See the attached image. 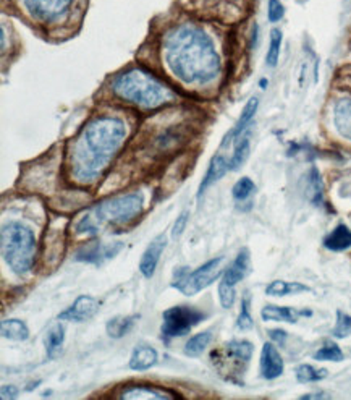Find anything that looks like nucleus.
<instances>
[{
    "label": "nucleus",
    "mask_w": 351,
    "mask_h": 400,
    "mask_svg": "<svg viewBox=\"0 0 351 400\" xmlns=\"http://www.w3.org/2000/svg\"><path fill=\"white\" fill-rule=\"evenodd\" d=\"M165 245H167V238H165L164 233H160V235H157L154 240L147 245L146 251L143 253L141 261H139V271H141V274L146 279L154 276L157 264H159L160 255H162V251H164Z\"/></svg>",
    "instance_id": "obj_15"
},
{
    "label": "nucleus",
    "mask_w": 351,
    "mask_h": 400,
    "mask_svg": "<svg viewBox=\"0 0 351 400\" xmlns=\"http://www.w3.org/2000/svg\"><path fill=\"white\" fill-rule=\"evenodd\" d=\"M178 397V394L170 392L167 389L156 388V386H130V388H125L123 392L119 395V399L127 400H172Z\"/></svg>",
    "instance_id": "obj_17"
},
{
    "label": "nucleus",
    "mask_w": 351,
    "mask_h": 400,
    "mask_svg": "<svg viewBox=\"0 0 351 400\" xmlns=\"http://www.w3.org/2000/svg\"><path fill=\"white\" fill-rule=\"evenodd\" d=\"M222 256H217V258H213L210 261L195 269V271H191L190 268L175 269L172 287L186 296L196 295L197 292H201L202 289L213 284L215 279L222 274V269H220L222 268Z\"/></svg>",
    "instance_id": "obj_7"
},
{
    "label": "nucleus",
    "mask_w": 351,
    "mask_h": 400,
    "mask_svg": "<svg viewBox=\"0 0 351 400\" xmlns=\"http://www.w3.org/2000/svg\"><path fill=\"white\" fill-rule=\"evenodd\" d=\"M282 43H283V33L278 28H274L271 31V41H269V49L265 54V64L269 67H277L278 58H280L282 51Z\"/></svg>",
    "instance_id": "obj_30"
},
{
    "label": "nucleus",
    "mask_w": 351,
    "mask_h": 400,
    "mask_svg": "<svg viewBox=\"0 0 351 400\" xmlns=\"http://www.w3.org/2000/svg\"><path fill=\"white\" fill-rule=\"evenodd\" d=\"M210 342H213V332H201V334H196L188 340L186 345H184V353L190 355V357H199L209 347Z\"/></svg>",
    "instance_id": "obj_27"
},
{
    "label": "nucleus",
    "mask_w": 351,
    "mask_h": 400,
    "mask_svg": "<svg viewBox=\"0 0 351 400\" xmlns=\"http://www.w3.org/2000/svg\"><path fill=\"white\" fill-rule=\"evenodd\" d=\"M332 336L337 339H346L351 336V316L343 311H337V322L332 329Z\"/></svg>",
    "instance_id": "obj_33"
},
{
    "label": "nucleus",
    "mask_w": 351,
    "mask_h": 400,
    "mask_svg": "<svg viewBox=\"0 0 351 400\" xmlns=\"http://www.w3.org/2000/svg\"><path fill=\"white\" fill-rule=\"evenodd\" d=\"M328 375L327 370L324 368H314L313 365H300L295 370V376L298 383L308 384V383H317V381L326 379Z\"/></svg>",
    "instance_id": "obj_29"
},
{
    "label": "nucleus",
    "mask_w": 351,
    "mask_h": 400,
    "mask_svg": "<svg viewBox=\"0 0 351 400\" xmlns=\"http://www.w3.org/2000/svg\"><path fill=\"white\" fill-rule=\"evenodd\" d=\"M121 248H123V244H121V242L109 245L96 242V244L81 246V248L76 251V261L96 264V266H99V264L114 259L115 256L120 253Z\"/></svg>",
    "instance_id": "obj_10"
},
{
    "label": "nucleus",
    "mask_w": 351,
    "mask_h": 400,
    "mask_svg": "<svg viewBox=\"0 0 351 400\" xmlns=\"http://www.w3.org/2000/svg\"><path fill=\"white\" fill-rule=\"evenodd\" d=\"M165 62L172 73L188 84L210 83L220 71L213 39L195 25L178 26L167 36Z\"/></svg>",
    "instance_id": "obj_1"
},
{
    "label": "nucleus",
    "mask_w": 351,
    "mask_h": 400,
    "mask_svg": "<svg viewBox=\"0 0 351 400\" xmlns=\"http://www.w3.org/2000/svg\"><path fill=\"white\" fill-rule=\"evenodd\" d=\"M324 246L328 251H346L351 248V231L345 224L337 226L328 235L324 238Z\"/></svg>",
    "instance_id": "obj_22"
},
{
    "label": "nucleus",
    "mask_w": 351,
    "mask_h": 400,
    "mask_svg": "<svg viewBox=\"0 0 351 400\" xmlns=\"http://www.w3.org/2000/svg\"><path fill=\"white\" fill-rule=\"evenodd\" d=\"M301 316H313L311 309H296L291 307H278V305H267L261 311L264 321H280L295 325Z\"/></svg>",
    "instance_id": "obj_18"
},
{
    "label": "nucleus",
    "mask_w": 351,
    "mask_h": 400,
    "mask_svg": "<svg viewBox=\"0 0 351 400\" xmlns=\"http://www.w3.org/2000/svg\"><path fill=\"white\" fill-rule=\"evenodd\" d=\"M308 198L314 204H321L324 198L322 177L316 167H311L308 174Z\"/></svg>",
    "instance_id": "obj_28"
},
{
    "label": "nucleus",
    "mask_w": 351,
    "mask_h": 400,
    "mask_svg": "<svg viewBox=\"0 0 351 400\" xmlns=\"http://www.w3.org/2000/svg\"><path fill=\"white\" fill-rule=\"evenodd\" d=\"M324 397H326V394L317 392V394H304L301 399H324Z\"/></svg>",
    "instance_id": "obj_40"
},
{
    "label": "nucleus",
    "mask_w": 351,
    "mask_h": 400,
    "mask_svg": "<svg viewBox=\"0 0 351 400\" xmlns=\"http://www.w3.org/2000/svg\"><path fill=\"white\" fill-rule=\"evenodd\" d=\"M138 316H117L107 321L106 331L112 339H121L125 334H128L133 329Z\"/></svg>",
    "instance_id": "obj_26"
},
{
    "label": "nucleus",
    "mask_w": 351,
    "mask_h": 400,
    "mask_svg": "<svg viewBox=\"0 0 351 400\" xmlns=\"http://www.w3.org/2000/svg\"><path fill=\"white\" fill-rule=\"evenodd\" d=\"M285 16V7L280 0H269L267 2V20L271 23H278Z\"/></svg>",
    "instance_id": "obj_35"
},
{
    "label": "nucleus",
    "mask_w": 351,
    "mask_h": 400,
    "mask_svg": "<svg viewBox=\"0 0 351 400\" xmlns=\"http://www.w3.org/2000/svg\"><path fill=\"white\" fill-rule=\"evenodd\" d=\"M71 0H25L28 12L44 23H52L69 10Z\"/></svg>",
    "instance_id": "obj_11"
},
{
    "label": "nucleus",
    "mask_w": 351,
    "mask_h": 400,
    "mask_svg": "<svg viewBox=\"0 0 351 400\" xmlns=\"http://www.w3.org/2000/svg\"><path fill=\"white\" fill-rule=\"evenodd\" d=\"M251 134H253V130L250 127L233 141L232 154L228 156V167H230V170H238L246 163L251 150Z\"/></svg>",
    "instance_id": "obj_20"
},
{
    "label": "nucleus",
    "mask_w": 351,
    "mask_h": 400,
    "mask_svg": "<svg viewBox=\"0 0 351 400\" xmlns=\"http://www.w3.org/2000/svg\"><path fill=\"white\" fill-rule=\"evenodd\" d=\"M228 170H230V167H228V156H223L222 152L219 151L217 154L210 159L208 172H206L199 188H197V200H201L202 195H204V191L208 190L213 183L219 182V180L228 172Z\"/></svg>",
    "instance_id": "obj_19"
},
{
    "label": "nucleus",
    "mask_w": 351,
    "mask_h": 400,
    "mask_svg": "<svg viewBox=\"0 0 351 400\" xmlns=\"http://www.w3.org/2000/svg\"><path fill=\"white\" fill-rule=\"evenodd\" d=\"M204 318V313L193 307H186V305L165 309L162 314V339L170 342L177 337L186 336Z\"/></svg>",
    "instance_id": "obj_8"
},
{
    "label": "nucleus",
    "mask_w": 351,
    "mask_h": 400,
    "mask_svg": "<svg viewBox=\"0 0 351 400\" xmlns=\"http://www.w3.org/2000/svg\"><path fill=\"white\" fill-rule=\"evenodd\" d=\"M269 337H271L272 342L283 345L287 340V332L282 331V329H271L269 331Z\"/></svg>",
    "instance_id": "obj_37"
},
{
    "label": "nucleus",
    "mask_w": 351,
    "mask_h": 400,
    "mask_svg": "<svg viewBox=\"0 0 351 400\" xmlns=\"http://www.w3.org/2000/svg\"><path fill=\"white\" fill-rule=\"evenodd\" d=\"M250 269H251L250 250L241 248L240 253L237 255V258L233 259V263L228 266L227 271L223 272V277L219 285V300L220 305H222L225 309H230L233 307L237 298L235 287L238 282H241L243 279L247 276Z\"/></svg>",
    "instance_id": "obj_9"
},
{
    "label": "nucleus",
    "mask_w": 351,
    "mask_h": 400,
    "mask_svg": "<svg viewBox=\"0 0 351 400\" xmlns=\"http://www.w3.org/2000/svg\"><path fill=\"white\" fill-rule=\"evenodd\" d=\"M334 127L341 138L351 143V94H343L335 101Z\"/></svg>",
    "instance_id": "obj_16"
},
{
    "label": "nucleus",
    "mask_w": 351,
    "mask_h": 400,
    "mask_svg": "<svg viewBox=\"0 0 351 400\" xmlns=\"http://www.w3.org/2000/svg\"><path fill=\"white\" fill-rule=\"evenodd\" d=\"M64 342H65V327L62 325H53L46 336L47 358L52 360L58 357L62 352V347H64Z\"/></svg>",
    "instance_id": "obj_24"
},
{
    "label": "nucleus",
    "mask_w": 351,
    "mask_h": 400,
    "mask_svg": "<svg viewBox=\"0 0 351 400\" xmlns=\"http://www.w3.org/2000/svg\"><path fill=\"white\" fill-rule=\"evenodd\" d=\"M101 302L91 295H81L75 300L73 305L58 314V319L70 322H84L91 319L99 311Z\"/></svg>",
    "instance_id": "obj_12"
},
{
    "label": "nucleus",
    "mask_w": 351,
    "mask_h": 400,
    "mask_svg": "<svg viewBox=\"0 0 351 400\" xmlns=\"http://www.w3.org/2000/svg\"><path fill=\"white\" fill-rule=\"evenodd\" d=\"M114 93L134 106L156 109L172 99V91L156 76L143 69H132L114 82Z\"/></svg>",
    "instance_id": "obj_4"
},
{
    "label": "nucleus",
    "mask_w": 351,
    "mask_h": 400,
    "mask_svg": "<svg viewBox=\"0 0 351 400\" xmlns=\"http://www.w3.org/2000/svg\"><path fill=\"white\" fill-rule=\"evenodd\" d=\"M345 355L341 352V349L337 345L335 342H332V340H328L322 345L321 349L317 350L316 353H314V360H317V362H343Z\"/></svg>",
    "instance_id": "obj_31"
},
{
    "label": "nucleus",
    "mask_w": 351,
    "mask_h": 400,
    "mask_svg": "<svg viewBox=\"0 0 351 400\" xmlns=\"http://www.w3.org/2000/svg\"><path fill=\"white\" fill-rule=\"evenodd\" d=\"M253 344L247 340H232L213 352L210 360L220 376L232 383H240L253 357Z\"/></svg>",
    "instance_id": "obj_6"
},
{
    "label": "nucleus",
    "mask_w": 351,
    "mask_h": 400,
    "mask_svg": "<svg viewBox=\"0 0 351 400\" xmlns=\"http://www.w3.org/2000/svg\"><path fill=\"white\" fill-rule=\"evenodd\" d=\"M18 395V389L15 386H3L2 388V392H0V397L3 400L5 399H15Z\"/></svg>",
    "instance_id": "obj_38"
},
{
    "label": "nucleus",
    "mask_w": 351,
    "mask_h": 400,
    "mask_svg": "<svg viewBox=\"0 0 351 400\" xmlns=\"http://www.w3.org/2000/svg\"><path fill=\"white\" fill-rule=\"evenodd\" d=\"M253 326H254V322H253V316H251L250 298L246 296V298L241 300V308L237 319V327L240 331H250V329H253Z\"/></svg>",
    "instance_id": "obj_34"
},
{
    "label": "nucleus",
    "mask_w": 351,
    "mask_h": 400,
    "mask_svg": "<svg viewBox=\"0 0 351 400\" xmlns=\"http://www.w3.org/2000/svg\"><path fill=\"white\" fill-rule=\"evenodd\" d=\"M254 191H256V185L250 177H241L232 188V195L237 201H246Z\"/></svg>",
    "instance_id": "obj_32"
},
{
    "label": "nucleus",
    "mask_w": 351,
    "mask_h": 400,
    "mask_svg": "<svg viewBox=\"0 0 351 400\" xmlns=\"http://www.w3.org/2000/svg\"><path fill=\"white\" fill-rule=\"evenodd\" d=\"M267 86V82H265V80H263V82H261V88H265Z\"/></svg>",
    "instance_id": "obj_42"
},
{
    "label": "nucleus",
    "mask_w": 351,
    "mask_h": 400,
    "mask_svg": "<svg viewBox=\"0 0 351 400\" xmlns=\"http://www.w3.org/2000/svg\"><path fill=\"white\" fill-rule=\"evenodd\" d=\"M3 261L15 274H26L33 268L36 238L29 227L21 222H8L0 233Z\"/></svg>",
    "instance_id": "obj_5"
},
{
    "label": "nucleus",
    "mask_w": 351,
    "mask_h": 400,
    "mask_svg": "<svg viewBox=\"0 0 351 400\" xmlns=\"http://www.w3.org/2000/svg\"><path fill=\"white\" fill-rule=\"evenodd\" d=\"M258 107H259L258 97L254 96V97L247 99V102L245 104V107H243L241 115H240V119H238V122L233 125V128L230 130V132L225 134L222 145H220V151L227 150L228 146H232L233 141H235V139L240 137L243 132H246V130L251 127V122H253L256 112H258Z\"/></svg>",
    "instance_id": "obj_14"
},
{
    "label": "nucleus",
    "mask_w": 351,
    "mask_h": 400,
    "mask_svg": "<svg viewBox=\"0 0 351 400\" xmlns=\"http://www.w3.org/2000/svg\"><path fill=\"white\" fill-rule=\"evenodd\" d=\"M0 38H2V51H5V33H3V30H0Z\"/></svg>",
    "instance_id": "obj_41"
},
{
    "label": "nucleus",
    "mask_w": 351,
    "mask_h": 400,
    "mask_svg": "<svg viewBox=\"0 0 351 400\" xmlns=\"http://www.w3.org/2000/svg\"><path fill=\"white\" fill-rule=\"evenodd\" d=\"M258 38H259V28H258V25H254L253 33H251V47H256V44H258Z\"/></svg>",
    "instance_id": "obj_39"
},
{
    "label": "nucleus",
    "mask_w": 351,
    "mask_h": 400,
    "mask_svg": "<svg viewBox=\"0 0 351 400\" xmlns=\"http://www.w3.org/2000/svg\"><path fill=\"white\" fill-rule=\"evenodd\" d=\"M188 219H190V214L188 213H182L177 217V221L173 224V228H172V235L173 237H180L184 231V227H186L188 224Z\"/></svg>",
    "instance_id": "obj_36"
},
{
    "label": "nucleus",
    "mask_w": 351,
    "mask_h": 400,
    "mask_svg": "<svg viewBox=\"0 0 351 400\" xmlns=\"http://www.w3.org/2000/svg\"><path fill=\"white\" fill-rule=\"evenodd\" d=\"M127 138V125L115 117H99L81 130L71 148L70 165L81 183L96 180L109 167Z\"/></svg>",
    "instance_id": "obj_2"
},
{
    "label": "nucleus",
    "mask_w": 351,
    "mask_h": 400,
    "mask_svg": "<svg viewBox=\"0 0 351 400\" xmlns=\"http://www.w3.org/2000/svg\"><path fill=\"white\" fill-rule=\"evenodd\" d=\"M259 370L261 376L269 381L277 379V377H280L283 375V370H285L283 358L272 342H265L263 345L259 360Z\"/></svg>",
    "instance_id": "obj_13"
},
{
    "label": "nucleus",
    "mask_w": 351,
    "mask_h": 400,
    "mask_svg": "<svg viewBox=\"0 0 351 400\" xmlns=\"http://www.w3.org/2000/svg\"><path fill=\"white\" fill-rule=\"evenodd\" d=\"M0 332L3 339L8 340H26L29 337V329L21 319H3L0 325Z\"/></svg>",
    "instance_id": "obj_23"
},
{
    "label": "nucleus",
    "mask_w": 351,
    "mask_h": 400,
    "mask_svg": "<svg viewBox=\"0 0 351 400\" xmlns=\"http://www.w3.org/2000/svg\"><path fill=\"white\" fill-rule=\"evenodd\" d=\"M309 287L300 282H287V281H274L265 287V294L271 296H287V295H296L308 292Z\"/></svg>",
    "instance_id": "obj_25"
},
{
    "label": "nucleus",
    "mask_w": 351,
    "mask_h": 400,
    "mask_svg": "<svg viewBox=\"0 0 351 400\" xmlns=\"http://www.w3.org/2000/svg\"><path fill=\"white\" fill-rule=\"evenodd\" d=\"M157 363V352L151 345L139 344L130 357V368L133 371H146Z\"/></svg>",
    "instance_id": "obj_21"
},
{
    "label": "nucleus",
    "mask_w": 351,
    "mask_h": 400,
    "mask_svg": "<svg viewBox=\"0 0 351 400\" xmlns=\"http://www.w3.org/2000/svg\"><path fill=\"white\" fill-rule=\"evenodd\" d=\"M144 198L141 193H130L101 201L76 224V232L97 235L104 226H121L132 222L143 211Z\"/></svg>",
    "instance_id": "obj_3"
}]
</instances>
